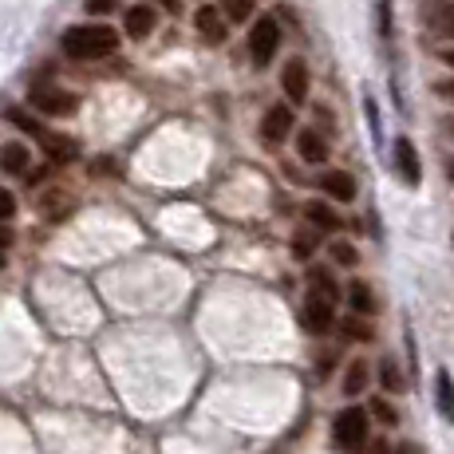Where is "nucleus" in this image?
I'll return each mask as SVG.
<instances>
[{
  "instance_id": "16",
  "label": "nucleus",
  "mask_w": 454,
  "mask_h": 454,
  "mask_svg": "<svg viewBox=\"0 0 454 454\" xmlns=\"http://www.w3.org/2000/svg\"><path fill=\"white\" fill-rule=\"evenodd\" d=\"M28 166H32V154H28V146L24 143H4L0 146V170L4 174H28Z\"/></svg>"
},
{
  "instance_id": "7",
  "label": "nucleus",
  "mask_w": 454,
  "mask_h": 454,
  "mask_svg": "<svg viewBox=\"0 0 454 454\" xmlns=\"http://www.w3.org/2000/svg\"><path fill=\"white\" fill-rule=\"evenodd\" d=\"M293 123H296L293 111L277 103V107H269V111H265V119H261V138H265L269 146H281L285 138L293 135Z\"/></svg>"
},
{
  "instance_id": "36",
  "label": "nucleus",
  "mask_w": 454,
  "mask_h": 454,
  "mask_svg": "<svg viewBox=\"0 0 454 454\" xmlns=\"http://www.w3.org/2000/svg\"><path fill=\"white\" fill-rule=\"evenodd\" d=\"M447 174H450V178H454V159H450V162H447Z\"/></svg>"
},
{
  "instance_id": "38",
  "label": "nucleus",
  "mask_w": 454,
  "mask_h": 454,
  "mask_svg": "<svg viewBox=\"0 0 454 454\" xmlns=\"http://www.w3.org/2000/svg\"><path fill=\"white\" fill-rule=\"evenodd\" d=\"M0 269H4V253H0Z\"/></svg>"
},
{
  "instance_id": "27",
  "label": "nucleus",
  "mask_w": 454,
  "mask_h": 454,
  "mask_svg": "<svg viewBox=\"0 0 454 454\" xmlns=\"http://www.w3.org/2000/svg\"><path fill=\"white\" fill-rule=\"evenodd\" d=\"M8 123H12V127H20V130H28V135H40V138H43L40 123L28 115V111H8Z\"/></svg>"
},
{
  "instance_id": "23",
  "label": "nucleus",
  "mask_w": 454,
  "mask_h": 454,
  "mask_svg": "<svg viewBox=\"0 0 454 454\" xmlns=\"http://www.w3.org/2000/svg\"><path fill=\"white\" fill-rule=\"evenodd\" d=\"M380 383H383L387 391H403V387H407L403 372H399V364L391 360V356H383V360H380Z\"/></svg>"
},
{
  "instance_id": "24",
  "label": "nucleus",
  "mask_w": 454,
  "mask_h": 454,
  "mask_svg": "<svg viewBox=\"0 0 454 454\" xmlns=\"http://www.w3.org/2000/svg\"><path fill=\"white\" fill-rule=\"evenodd\" d=\"M222 16L230 24H249V16H253V0H222Z\"/></svg>"
},
{
  "instance_id": "17",
  "label": "nucleus",
  "mask_w": 454,
  "mask_h": 454,
  "mask_svg": "<svg viewBox=\"0 0 454 454\" xmlns=\"http://www.w3.org/2000/svg\"><path fill=\"white\" fill-rule=\"evenodd\" d=\"M368 383H372V364L368 360H352V364H348V372H344V395L348 399L364 395V391H368Z\"/></svg>"
},
{
  "instance_id": "31",
  "label": "nucleus",
  "mask_w": 454,
  "mask_h": 454,
  "mask_svg": "<svg viewBox=\"0 0 454 454\" xmlns=\"http://www.w3.org/2000/svg\"><path fill=\"white\" fill-rule=\"evenodd\" d=\"M360 454H391V442L375 434V439H368V442H364V450H360Z\"/></svg>"
},
{
  "instance_id": "2",
  "label": "nucleus",
  "mask_w": 454,
  "mask_h": 454,
  "mask_svg": "<svg viewBox=\"0 0 454 454\" xmlns=\"http://www.w3.org/2000/svg\"><path fill=\"white\" fill-rule=\"evenodd\" d=\"M372 439V415L364 407H344L336 419H332V447L356 454L364 450V442Z\"/></svg>"
},
{
  "instance_id": "6",
  "label": "nucleus",
  "mask_w": 454,
  "mask_h": 454,
  "mask_svg": "<svg viewBox=\"0 0 454 454\" xmlns=\"http://www.w3.org/2000/svg\"><path fill=\"white\" fill-rule=\"evenodd\" d=\"M419 16H423L427 32H434V36H454V0H423Z\"/></svg>"
},
{
  "instance_id": "14",
  "label": "nucleus",
  "mask_w": 454,
  "mask_h": 454,
  "mask_svg": "<svg viewBox=\"0 0 454 454\" xmlns=\"http://www.w3.org/2000/svg\"><path fill=\"white\" fill-rule=\"evenodd\" d=\"M304 217H309V225L312 230H320V233H336L340 225H344V217H340L328 202H309L304 206Z\"/></svg>"
},
{
  "instance_id": "10",
  "label": "nucleus",
  "mask_w": 454,
  "mask_h": 454,
  "mask_svg": "<svg viewBox=\"0 0 454 454\" xmlns=\"http://www.w3.org/2000/svg\"><path fill=\"white\" fill-rule=\"evenodd\" d=\"M281 87H285V95H289L293 103L309 99V67H304V59H289V64H285Z\"/></svg>"
},
{
  "instance_id": "9",
  "label": "nucleus",
  "mask_w": 454,
  "mask_h": 454,
  "mask_svg": "<svg viewBox=\"0 0 454 454\" xmlns=\"http://www.w3.org/2000/svg\"><path fill=\"white\" fill-rule=\"evenodd\" d=\"M194 28L202 32V40H209V43H222L225 36H230V20L222 16V8L217 4H202L194 12Z\"/></svg>"
},
{
  "instance_id": "30",
  "label": "nucleus",
  "mask_w": 454,
  "mask_h": 454,
  "mask_svg": "<svg viewBox=\"0 0 454 454\" xmlns=\"http://www.w3.org/2000/svg\"><path fill=\"white\" fill-rule=\"evenodd\" d=\"M83 8H87L91 16H111V12L119 8V0H83Z\"/></svg>"
},
{
  "instance_id": "18",
  "label": "nucleus",
  "mask_w": 454,
  "mask_h": 454,
  "mask_svg": "<svg viewBox=\"0 0 454 454\" xmlns=\"http://www.w3.org/2000/svg\"><path fill=\"white\" fill-rule=\"evenodd\" d=\"M309 293H312V296H325V301H332V304L340 301V285H336V277H332L328 269H317V265L309 269Z\"/></svg>"
},
{
  "instance_id": "29",
  "label": "nucleus",
  "mask_w": 454,
  "mask_h": 454,
  "mask_svg": "<svg viewBox=\"0 0 454 454\" xmlns=\"http://www.w3.org/2000/svg\"><path fill=\"white\" fill-rule=\"evenodd\" d=\"M12 217H16V194L0 186V222H12Z\"/></svg>"
},
{
  "instance_id": "33",
  "label": "nucleus",
  "mask_w": 454,
  "mask_h": 454,
  "mask_svg": "<svg viewBox=\"0 0 454 454\" xmlns=\"http://www.w3.org/2000/svg\"><path fill=\"white\" fill-rule=\"evenodd\" d=\"M8 246H12V233H8V230H4V225H0V253H4Z\"/></svg>"
},
{
  "instance_id": "21",
  "label": "nucleus",
  "mask_w": 454,
  "mask_h": 454,
  "mask_svg": "<svg viewBox=\"0 0 454 454\" xmlns=\"http://www.w3.org/2000/svg\"><path fill=\"white\" fill-rule=\"evenodd\" d=\"M320 249V230H312V225H304V230L293 233V257L296 261H312Z\"/></svg>"
},
{
  "instance_id": "32",
  "label": "nucleus",
  "mask_w": 454,
  "mask_h": 454,
  "mask_svg": "<svg viewBox=\"0 0 454 454\" xmlns=\"http://www.w3.org/2000/svg\"><path fill=\"white\" fill-rule=\"evenodd\" d=\"M434 95H442V99H454V80H447V83H434Z\"/></svg>"
},
{
  "instance_id": "37",
  "label": "nucleus",
  "mask_w": 454,
  "mask_h": 454,
  "mask_svg": "<svg viewBox=\"0 0 454 454\" xmlns=\"http://www.w3.org/2000/svg\"><path fill=\"white\" fill-rule=\"evenodd\" d=\"M447 130H450V135H454V115H450V119H447Z\"/></svg>"
},
{
  "instance_id": "13",
  "label": "nucleus",
  "mask_w": 454,
  "mask_h": 454,
  "mask_svg": "<svg viewBox=\"0 0 454 454\" xmlns=\"http://www.w3.org/2000/svg\"><path fill=\"white\" fill-rule=\"evenodd\" d=\"M320 186H325V194L332 198V202H352L356 198V178L344 170H328L320 174Z\"/></svg>"
},
{
  "instance_id": "26",
  "label": "nucleus",
  "mask_w": 454,
  "mask_h": 454,
  "mask_svg": "<svg viewBox=\"0 0 454 454\" xmlns=\"http://www.w3.org/2000/svg\"><path fill=\"white\" fill-rule=\"evenodd\" d=\"M364 320H368V317H348L344 325H340V332H344L348 340H360V344H368L375 332H372V325H364Z\"/></svg>"
},
{
  "instance_id": "35",
  "label": "nucleus",
  "mask_w": 454,
  "mask_h": 454,
  "mask_svg": "<svg viewBox=\"0 0 454 454\" xmlns=\"http://www.w3.org/2000/svg\"><path fill=\"white\" fill-rule=\"evenodd\" d=\"M399 454H419V450L411 447V442H403V447H399Z\"/></svg>"
},
{
  "instance_id": "25",
  "label": "nucleus",
  "mask_w": 454,
  "mask_h": 454,
  "mask_svg": "<svg viewBox=\"0 0 454 454\" xmlns=\"http://www.w3.org/2000/svg\"><path fill=\"white\" fill-rule=\"evenodd\" d=\"M40 209H43V217H67V209H72V198L67 194H48V198H40Z\"/></svg>"
},
{
  "instance_id": "1",
  "label": "nucleus",
  "mask_w": 454,
  "mask_h": 454,
  "mask_svg": "<svg viewBox=\"0 0 454 454\" xmlns=\"http://www.w3.org/2000/svg\"><path fill=\"white\" fill-rule=\"evenodd\" d=\"M64 51L72 59L95 64V59H107L119 51V32L111 24H75L64 32Z\"/></svg>"
},
{
  "instance_id": "8",
  "label": "nucleus",
  "mask_w": 454,
  "mask_h": 454,
  "mask_svg": "<svg viewBox=\"0 0 454 454\" xmlns=\"http://www.w3.org/2000/svg\"><path fill=\"white\" fill-rule=\"evenodd\" d=\"M123 28L130 40H146L154 28H159V8L154 4H130L123 16Z\"/></svg>"
},
{
  "instance_id": "28",
  "label": "nucleus",
  "mask_w": 454,
  "mask_h": 454,
  "mask_svg": "<svg viewBox=\"0 0 454 454\" xmlns=\"http://www.w3.org/2000/svg\"><path fill=\"white\" fill-rule=\"evenodd\" d=\"M372 415H375V419H380V423H387V427H395V423H399L395 407H391V403H387V399H375V403H372Z\"/></svg>"
},
{
  "instance_id": "4",
  "label": "nucleus",
  "mask_w": 454,
  "mask_h": 454,
  "mask_svg": "<svg viewBox=\"0 0 454 454\" xmlns=\"http://www.w3.org/2000/svg\"><path fill=\"white\" fill-rule=\"evenodd\" d=\"M277 48H281V24H277L273 16H257L249 28V59L257 67H269Z\"/></svg>"
},
{
  "instance_id": "20",
  "label": "nucleus",
  "mask_w": 454,
  "mask_h": 454,
  "mask_svg": "<svg viewBox=\"0 0 454 454\" xmlns=\"http://www.w3.org/2000/svg\"><path fill=\"white\" fill-rule=\"evenodd\" d=\"M348 309H352L356 317H372L375 312V293L364 281H352L348 285Z\"/></svg>"
},
{
  "instance_id": "15",
  "label": "nucleus",
  "mask_w": 454,
  "mask_h": 454,
  "mask_svg": "<svg viewBox=\"0 0 454 454\" xmlns=\"http://www.w3.org/2000/svg\"><path fill=\"white\" fill-rule=\"evenodd\" d=\"M434 407L447 423H454V375L447 368H439V375H434Z\"/></svg>"
},
{
  "instance_id": "22",
  "label": "nucleus",
  "mask_w": 454,
  "mask_h": 454,
  "mask_svg": "<svg viewBox=\"0 0 454 454\" xmlns=\"http://www.w3.org/2000/svg\"><path fill=\"white\" fill-rule=\"evenodd\" d=\"M328 253H332V261H336V265H344V269H356V265H360V249H356L352 241H344V238L332 241Z\"/></svg>"
},
{
  "instance_id": "11",
  "label": "nucleus",
  "mask_w": 454,
  "mask_h": 454,
  "mask_svg": "<svg viewBox=\"0 0 454 454\" xmlns=\"http://www.w3.org/2000/svg\"><path fill=\"white\" fill-rule=\"evenodd\" d=\"M296 154H301L304 162L309 166H325L328 162V143H325V135H320V130H301V135H296Z\"/></svg>"
},
{
  "instance_id": "34",
  "label": "nucleus",
  "mask_w": 454,
  "mask_h": 454,
  "mask_svg": "<svg viewBox=\"0 0 454 454\" xmlns=\"http://www.w3.org/2000/svg\"><path fill=\"white\" fill-rule=\"evenodd\" d=\"M442 64H447V67H454V48H447V51H442Z\"/></svg>"
},
{
  "instance_id": "12",
  "label": "nucleus",
  "mask_w": 454,
  "mask_h": 454,
  "mask_svg": "<svg viewBox=\"0 0 454 454\" xmlns=\"http://www.w3.org/2000/svg\"><path fill=\"white\" fill-rule=\"evenodd\" d=\"M395 166H399V174H403L407 186H419V178H423V166H419V151H415V143L399 138V143H395Z\"/></svg>"
},
{
  "instance_id": "5",
  "label": "nucleus",
  "mask_w": 454,
  "mask_h": 454,
  "mask_svg": "<svg viewBox=\"0 0 454 454\" xmlns=\"http://www.w3.org/2000/svg\"><path fill=\"white\" fill-rule=\"evenodd\" d=\"M301 325L309 328L312 336H325V332L336 325V304L309 293V301H304V309H301Z\"/></svg>"
},
{
  "instance_id": "3",
  "label": "nucleus",
  "mask_w": 454,
  "mask_h": 454,
  "mask_svg": "<svg viewBox=\"0 0 454 454\" xmlns=\"http://www.w3.org/2000/svg\"><path fill=\"white\" fill-rule=\"evenodd\" d=\"M28 107L40 111V115H72L80 107V95L59 83H36L28 87Z\"/></svg>"
},
{
  "instance_id": "19",
  "label": "nucleus",
  "mask_w": 454,
  "mask_h": 454,
  "mask_svg": "<svg viewBox=\"0 0 454 454\" xmlns=\"http://www.w3.org/2000/svg\"><path fill=\"white\" fill-rule=\"evenodd\" d=\"M40 143H43V154H48L51 162H72L75 154H80V146H75L67 135H43Z\"/></svg>"
}]
</instances>
